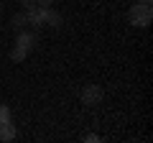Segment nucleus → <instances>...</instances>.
Listing matches in <instances>:
<instances>
[{
    "label": "nucleus",
    "mask_w": 153,
    "mask_h": 143,
    "mask_svg": "<svg viewBox=\"0 0 153 143\" xmlns=\"http://www.w3.org/2000/svg\"><path fill=\"white\" fill-rule=\"evenodd\" d=\"M0 10H3V5H0Z\"/></svg>",
    "instance_id": "nucleus-14"
},
{
    "label": "nucleus",
    "mask_w": 153,
    "mask_h": 143,
    "mask_svg": "<svg viewBox=\"0 0 153 143\" xmlns=\"http://www.w3.org/2000/svg\"><path fill=\"white\" fill-rule=\"evenodd\" d=\"M10 107H8V105H0V120H10Z\"/></svg>",
    "instance_id": "nucleus-9"
},
{
    "label": "nucleus",
    "mask_w": 153,
    "mask_h": 143,
    "mask_svg": "<svg viewBox=\"0 0 153 143\" xmlns=\"http://www.w3.org/2000/svg\"><path fill=\"white\" fill-rule=\"evenodd\" d=\"M21 3H23V5H26V8H31V5H36V0H21Z\"/></svg>",
    "instance_id": "nucleus-12"
},
{
    "label": "nucleus",
    "mask_w": 153,
    "mask_h": 143,
    "mask_svg": "<svg viewBox=\"0 0 153 143\" xmlns=\"http://www.w3.org/2000/svg\"><path fill=\"white\" fill-rule=\"evenodd\" d=\"M84 141H87V143H100V141H102V136H97V133H87Z\"/></svg>",
    "instance_id": "nucleus-10"
},
{
    "label": "nucleus",
    "mask_w": 153,
    "mask_h": 143,
    "mask_svg": "<svg viewBox=\"0 0 153 143\" xmlns=\"http://www.w3.org/2000/svg\"><path fill=\"white\" fill-rule=\"evenodd\" d=\"M36 44H38V39H36V33H33V31H18L16 46H21V49H26L28 54H31V51L36 49Z\"/></svg>",
    "instance_id": "nucleus-3"
},
{
    "label": "nucleus",
    "mask_w": 153,
    "mask_h": 143,
    "mask_svg": "<svg viewBox=\"0 0 153 143\" xmlns=\"http://www.w3.org/2000/svg\"><path fill=\"white\" fill-rule=\"evenodd\" d=\"M128 21L135 28H148L153 21V8L146 5V3H133L130 10H128Z\"/></svg>",
    "instance_id": "nucleus-1"
},
{
    "label": "nucleus",
    "mask_w": 153,
    "mask_h": 143,
    "mask_svg": "<svg viewBox=\"0 0 153 143\" xmlns=\"http://www.w3.org/2000/svg\"><path fill=\"white\" fill-rule=\"evenodd\" d=\"M54 0H36V8H51Z\"/></svg>",
    "instance_id": "nucleus-11"
},
{
    "label": "nucleus",
    "mask_w": 153,
    "mask_h": 143,
    "mask_svg": "<svg viewBox=\"0 0 153 143\" xmlns=\"http://www.w3.org/2000/svg\"><path fill=\"white\" fill-rule=\"evenodd\" d=\"M135 3H146V5H151V3H153V0H135Z\"/></svg>",
    "instance_id": "nucleus-13"
},
{
    "label": "nucleus",
    "mask_w": 153,
    "mask_h": 143,
    "mask_svg": "<svg viewBox=\"0 0 153 143\" xmlns=\"http://www.w3.org/2000/svg\"><path fill=\"white\" fill-rule=\"evenodd\" d=\"M105 97V89L100 87V84H84L82 92H79V100H82V105H87V107H92V105H100Z\"/></svg>",
    "instance_id": "nucleus-2"
},
{
    "label": "nucleus",
    "mask_w": 153,
    "mask_h": 143,
    "mask_svg": "<svg viewBox=\"0 0 153 143\" xmlns=\"http://www.w3.org/2000/svg\"><path fill=\"white\" fill-rule=\"evenodd\" d=\"M26 26H33V28H41V26H44V18H41V8H36V5L26 8Z\"/></svg>",
    "instance_id": "nucleus-5"
},
{
    "label": "nucleus",
    "mask_w": 153,
    "mask_h": 143,
    "mask_svg": "<svg viewBox=\"0 0 153 143\" xmlns=\"http://www.w3.org/2000/svg\"><path fill=\"white\" fill-rule=\"evenodd\" d=\"M18 130L13 125V120H0V141H16Z\"/></svg>",
    "instance_id": "nucleus-6"
},
{
    "label": "nucleus",
    "mask_w": 153,
    "mask_h": 143,
    "mask_svg": "<svg viewBox=\"0 0 153 143\" xmlns=\"http://www.w3.org/2000/svg\"><path fill=\"white\" fill-rule=\"evenodd\" d=\"M41 18H44V23L51 26V28H61V23H64L61 13H56L54 8H41Z\"/></svg>",
    "instance_id": "nucleus-4"
},
{
    "label": "nucleus",
    "mask_w": 153,
    "mask_h": 143,
    "mask_svg": "<svg viewBox=\"0 0 153 143\" xmlns=\"http://www.w3.org/2000/svg\"><path fill=\"white\" fill-rule=\"evenodd\" d=\"M10 26H13V31H21V28L26 26V13H16V16L10 18Z\"/></svg>",
    "instance_id": "nucleus-8"
},
{
    "label": "nucleus",
    "mask_w": 153,
    "mask_h": 143,
    "mask_svg": "<svg viewBox=\"0 0 153 143\" xmlns=\"http://www.w3.org/2000/svg\"><path fill=\"white\" fill-rule=\"evenodd\" d=\"M26 56H28V51H26V49H21V46H13V49H10V59L16 61V64H21Z\"/></svg>",
    "instance_id": "nucleus-7"
}]
</instances>
